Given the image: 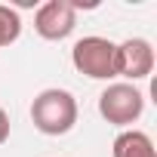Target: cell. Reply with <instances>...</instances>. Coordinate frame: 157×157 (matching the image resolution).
I'll use <instances>...</instances> for the list:
<instances>
[{
	"mask_svg": "<svg viewBox=\"0 0 157 157\" xmlns=\"http://www.w3.org/2000/svg\"><path fill=\"white\" fill-rule=\"evenodd\" d=\"M6 139H10V114L3 111V105H0V145Z\"/></svg>",
	"mask_w": 157,
	"mask_h": 157,
	"instance_id": "cell-8",
	"label": "cell"
},
{
	"mask_svg": "<svg viewBox=\"0 0 157 157\" xmlns=\"http://www.w3.org/2000/svg\"><path fill=\"white\" fill-rule=\"evenodd\" d=\"M145 111V93L136 83H108L99 96V114L111 126H132Z\"/></svg>",
	"mask_w": 157,
	"mask_h": 157,
	"instance_id": "cell-3",
	"label": "cell"
},
{
	"mask_svg": "<svg viewBox=\"0 0 157 157\" xmlns=\"http://www.w3.org/2000/svg\"><path fill=\"white\" fill-rule=\"evenodd\" d=\"M19 34H22V16H19L13 6H3V3H0V46L16 43Z\"/></svg>",
	"mask_w": 157,
	"mask_h": 157,
	"instance_id": "cell-7",
	"label": "cell"
},
{
	"mask_svg": "<svg viewBox=\"0 0 157 157\" xmlns=\"http://www.w3.org/2000/svg\"><path fill=\"white\" fill-rule=\"evenodd\" d=\"M71 62L90 80H111L117 77V43L96 34L80 37L71 49Z\"/></svg>",
	"mask_w": 157,
	"mask_h": 157,
	"instance_id": "cell-2",
	"label": "cell"
},
{
	"mask_svg": "<svg viewBox=\"0 0 157 157\" xmlns=\"http://www.w3.org/2000/svg\"><path fill=\"white\" fill-rule=\"evenodd\" d=\"M154 71V46L145 37H129L117 43V77H126V83L145 80Z\"/></svg>",
	"mask_w": 157,
	"mask_h": 157,
	"instance_id": "cell-5",
	"label": "cell"
},
{
	"mask_svg": "<svg viewBox=\"0 0 157 157\" xmlns=\"http://www.w3.org/2000/svg\"><path fill=\"white\" fill-rule=\"evenodd\" d=\"M31 123L43 136H65L77 123V99L68 90H40L31 102Z\"/></svg>",
	"mask_w": 157,
	"mask_h": 157,
	"instance_id": "cell-1",
	"label": "cell"
},
{
	"mask_svg": "<svg viewBox=\"0 0 157 157\" xmlns=\"http://www.w3.org/2000/svg\"><path fill=\"white\" fill-rule=\"evenodd\" d=\"M77 28V10L68 0H46L34 13V31L43 40H65Z\"/></svg>",
	"mask_w": 157,
	"mask_h": 157,
	"instance_id": "cell-4",
	"label": "cell"
},
{
	"mask_svg": "<svg viewBox=\"0 0 157 157\" xmlns=\"http://www.w3.org/2000/svg\"><path fill=\"white\" fill-rule=\"evenodd\" d=\"M111 157H157V151H154V142L148 132L123 129L111 145Z\"/></svg>",
	"mask_w": 157,
	"mask_h": 157,
	"instance_id": "cell-6",
	"label": "cell"
}]
</instances>
